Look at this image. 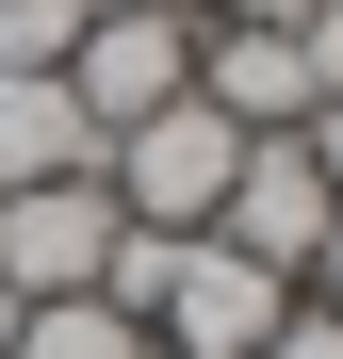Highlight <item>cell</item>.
Segmentation results:
<instances>
[{
  "instance_id": "8",
  "label": "cell",
  "mask_w": 343,
  "mask_h": 359,
  "mask_svg": "<svg viewBox=\"0 0 343 359\" xmlns=\"http://www.w3.org/2000/svg\"><path fill=\"white\" fill-rule=\"evenodd\" d=\"M0 359H163L131 311H98V294H49V311H17V343Z\"/></svg>"
},
{
  "instance_id": "5",
  "label": "cell",
  "mask_w": 343,
  "mask_h": 359,
  "mask_svg": "<svg viewBox=\"0 0 343 359\" xmlns=\"http://www.w3.org/2000/svg\"><path fill=\"white\" fill-rule=\"evenodd\" d=\"M66 98L98 114V147L131 131V114L196 98V17H82V49H66Z\"/></svg>"
},
{
  "instance_id": "7",
  "label": "cell",
  "mask_w": 343,
  "mask_h": 359,
  "mask_svg": "<svg viewBox=\"0 0 343 359\" xmlns=\"http://www.w3.org/2000/svg\"><path fill=\"white\" fill-rule=\"evenodd\" d=\"M196 98L229 114V131H311V66H295V33H213V17H196Z\"/></svg>"
},
{
  "instance_id": "10",
  "label": "cell",
  "mask_w": 343,
  "mask_h": 359,
  "mask_svg": "<svg viewBox=\"0 0 343 359\" xmlns=\"http://www.w3.org/2000/svg\"><path fill=\"white\" fill-rule=\"evenodd\" d=\"M295 66H311V98H343V0H311V17H295Z\"/></svg>"
},
{
  "instance_id": "6",
  "label": "cell",
  "mask_w": 343,
  "mask_h": 359,
  "mask_svg": "<svg viewBox=\"0 0 343 359\" xmlns=\"http://www.w3.org/2000/svg\"><path fill=\"white\" fill-rule=\"evenodd\" d=\"M33 180H98V114L66 98V66H0V196Z\"/></svg>"
},
{
  "instance_id": "4",
  "label": "cell",
  "mask_w": 343,
  "mask_h": 359,
  "mask_svg": "<svg viewBox=\"0 0 343 359\" xmlns=\"http://www.w3.org/2000/svg\"><path fill=\"white\" fill-rule=\"evenodd\" d=\"M114 262V180H33V196H0V294L49 311V294H98Z\"/></svg>"
},
{
  "instance_id": "11",
  "label": "cell",
  "mask_w": 343,
  "mask_h": 359,
  "mask_svg": "<svg viewBox=\"0 0 343 359\" xmlns=\"http://www.w3.org/2000/svg\"><path fill=\"white\" fill-rule=\"evenodd\" d=\"M262 359H343V311H311V294H295V311H278V343Z\"/></svg>"
},
{
  "instance_id": "1",
  "label": "cell",
  "mask_w": 343,
  "mask_h": 359,
  "mask_svg": "<svg viewBox=\"0 0 343 359\" xmlns=\"http://www.w3.org/2000/svg\"><path fill=\"white\" fill-rule=\"evenodd\" d=\"M229 163H246V131H229L213 98H163V114H131V131L98 147V180H114L131 229H213L229 212Z\"/></svg>"
},
{
  "instance_id": "9",
  "label": "cell",
  "mask_w": 343,
  "mask_h": 359,
  "mask_svg": "<svg viewBox=\"0 0 343 359\" xmlns=\"http://www.w3.org/2000/svg\"><path fill=\"white\" fill-rule=\"evenodd\" d=\"M98 0H0V66H66Z\"/></svg>"
},
{
  "instance_id": "3",
  "label": "cell",
  "mask_w": 343,
  "mask_h": 359,
  "mask_svg": "<svg viewBox=\"0 0 343 359\" xmlns=\"http://www.w3.org/2000/svg\"><path fill=\"white\" fill-rule=\"evenodd\" d=\"M278 311H295V278H262L246 245H213V229H196L180 278H163V311H147V343H163V359H262Z\"/></svg>"
},
{
  "instance_id": "12",
  "label": "cell",
  "mask_w": 343,
  "mask_h": 359,
  "mask_svg": "<svg viewBox=\"0 0 343 359\" xmlns=\"http://www.w3.org/2000/svg\"><path fill=\"white\" fill-rule=\"evenodd\" d=\"M311 163H327V196H343V98H311V131H295Z\"/></svg>"
},
{
  "instance_id": "2",
  "label": "cell",
  "mask_w": 343,
  "mask_h": 359,
  "mask_svg": "<svg viewBox=\"0 0 343 359\" xmlns=\"http://www.w3.org/2000/svg\"><path fill=\"white\" fill-rule=\"evenodd\" d=\"M327 229H343L327 163H311L295 131H246V163H229V212H213V245H246L262 278H311V262H327Z\"/></svg>"
},
{
  "instance_id": "14",
  "label": "cell",
  "mask_w": 343,
  "mask_h": 359,
  "mask_svg": "<svg viewBox=\"0 0 343 359\" xmlns=\"http://www.w3.org/2000/svg\"><path fill=\"white\" fill-rule=\"evenodd\" d=\"M0 343H17V294H0Z\"/></svg>"
},
{
  "instance_id": "13",
  "label": "cell",
  "mask_w": 343,
  "mask_h": 359,
  "mask_svg": "<svg viewBox=\"0 0 343 359\" xmlns=\"http://www.w3.org/2000/svg\"><path fill=\"white\" fill-rule=\"evenodd\" d=\"M311 311H343V229H327V262H311Z\"/></svg>"
}]
</instances>
